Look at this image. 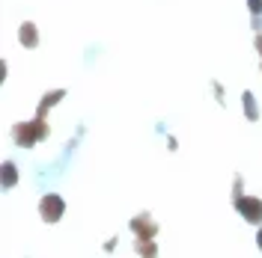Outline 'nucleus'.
<instances>
[{"label": "nucleus", "instance_id": "nucleus-1", "mask_svg": "<svg viewBox=\"0 0 262 258\" xmlns=\"http://www.w3.org/2000/svg\"><path fill=\"white\" fill-rule=\"evenodd\" d=\"M15 140H18V145H33L36 140H42V137H48V125H45V119H33V122H21L15 131Z\"/></svg>", "mask_w": 262, "mask_h": 258}, {"label": "nucleus", "instance_id": "nucleus-2", "mask_svg": "<svg viewBox=\"0 0 262 258\" xmlns=\"http://www.w3.org/2000/svg\"><path fill=\"white\" fill-rule=\"evenodd\" d=\"M235 208L242 211L247 223H259L262 220V202L259 199H247V196L238 193V184H235Z\"/></svg>", "mask_w": 262, "mask_h": 258}, {"label": "nucleus", "instance_id": "nucleus-3", "mask_svg": "<svg viewBox=\"0 0 262 258\" xmlns=\"http://www.w3.org/2000/svg\"><path fill=\"white\" fill-rule=\"evenodd\" d=\"M63 208H66V205H63V199H60L57 193L45 196V199H42V205H39V211H42V217H45L48 223H57V220L63 217Z\"/></svg>", "mask_w": 262, "mask_h": 258}, {"label": "nucleus", "instance_id": "nucleus-4", "mask_svg": "<svg viewBox=\"0 0 262 258\" xmlns=\"http://www.w3.org/2000/svg\"><path fill=\"white\" fill-rule=\"evenodd\" d=\"M131 228L137 231V238H140V241H152V238H155V231H158L155 223L149 220L146 214H143V217H134V220H131Z\"/></svg>", "mask_w": 262, "mask_h": 258}, {"label": "nucleus", "instance_id": "nucleus-5", "mask_svg": "<svg viewBox=\"0 0 262 258\" xmlns=\"http://www.w3.org/2000/svg\"><path fill=\"white\" fill-rule=\"evenodd\" d=\"M63 95H66L63 89H54L51 95H45V101H42V107H39V119H45V113H48V110H51V107H54V104H57V101H60Z\"/></svg>", "mask_w": 262, "mask_h": 258}, {"label": "nucleus", "instance_id": "nucleus-6", "mask_svg": "<svg viewBox=\"0 0 262 258\" xmlns=\"http://www.w3.org/2000/svg\"><path fill=\"white\" fill-rule=\"evenodd\" d=\"M21 42H24L27 48L36 45V27H33V24H24V27H21Z\"/></svg>", "mask_w": 262, "mask_h": 258}, {"label": "nucleus", "instance_id": "nucleus-7", "mask_svg": "<svg viewBox=\"0 0 262 258\" xmlns=\"http://www.w3.org/2000/svg\"><path fill=\"white\" fill-rule=\"evenodd\" d=\"M245 110H247V119H256V113H259V110H256V104H253V95H250V92L245 95Z\"/></svg>", "mask_w": 262, "mask_h": 258}, {"label": "nucleus", "instance_id": "nucleus-8", "mask_svg": "<svg viewBox=\"0 0 262 258\" xmlns=\"http://www.w3.org/2000/svg\"><path fill=\"white\" fill-rule=\"evenodd\" d=\"M3 169H6V175H3V184H6V187H9V184H12V178H15V172H12V169H15V166H12V163H6V166H3Z\"/></svg>", "mask_w": 262, "mask_h": 258}, {"label": "nucleus", "instance_id": "nucleus-9", "mask_svg": "<svg viewBox=\"0 0 262 258\" xmlns=\"http://www.w3.org/2000/svg\"><path fill=\"white\" fill-rule=\"evenodd\" d=\"M250 9H253L256 15H262V0H250Z\"/></svg>", "mask_w": 262, "mask_h": 258}, {"label": "nucleus", "instance_id": "nucleus-10", "mask_svg": "<svg viewBox=\"0 0 262 258\" xmlns=\"http://www.w3.org/2000/svg\"><path fill=\"white\" fill-rule=\"evenodd\" d=\"M256 48H259V54H262V33L256 36Z\"/></svg>", "mask_w": 262, "mask_h": 258}, {"label": "nucleus", "instance_id": "nucleus-11", "mask_svg": "<svg viewBox=\"0 0 262 258\" xmlns=\"http://www.w3.org/2000/svg\"><path fill=\"white\" fill-rule=\"evenodd\" d=\"M259 246H262V231H259Z\"/></svg>", "mask_w": 262, "mask_h": 258}]
</instances>
